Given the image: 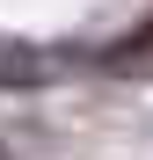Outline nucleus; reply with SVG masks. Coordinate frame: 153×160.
<instances>
[{"mask_svg":"<svg viewBox=\"0 0 153 160\" xmlns=\"http://www.w3.org/2000/svg\"><path fill=\"white\" fill-rule=\"evenodd\" d=\"M0 80H37V58H22V51H0Z\"/></svg>","mask_w":153,"mask_h":160,"instance_id":"nucleus-1","label":"nucleus"}]
</instances>
